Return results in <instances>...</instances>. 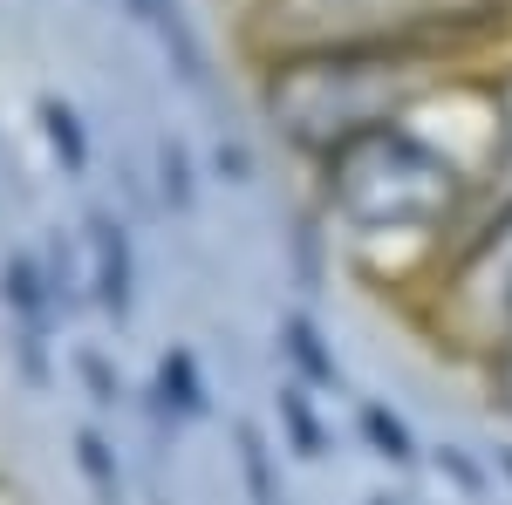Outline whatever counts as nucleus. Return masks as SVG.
<instances>
[{"label": "nucleus", "mask_w": 512, "mask_h": 505, "mask_svg": "<svg viewBox=\"0 0 512 505\" xmlns=\"http://www.w3.org/2000/svg\"><path fill=\"white\" fill-rule=\"evenodd\" d=\"M506 69V62H499ZM458 82L417 117L308 171L315 212L349 267L410 308L492 205V76Z\"/></svg>", "instance_id": "nucleus-1"}, {"label": "nucleus", "mask_w": 512, "mask_h": 505, "mask_svg": "<svg viewBox=\"0 0 512 505\" xmlns=\"http://www.w3.org/2000/svg\"><path fill=\"white\" fill-rule=\"evenodd\" d=\"M512 55H424V48H308L253 62L260 117L301 171L328 164L362 137L417 117L444 89L499 69Z\"/></svg>", "instance_id": "nucleus-2"}, {"label": "nucleus", "mask_w": 512, "mask_h": 505, "mask_svg": "<svg viewBox=\"0 0 512 505\" xmlns=\"http://www.w3.org/2000/svg\"><path fill=\"white\" fill-rule=\"evenodd\" d=\"M246 55L308 48H424V55H512V0H239Z\"/></svg>", "instance_id": "nucleus-3"}, {"label": "nucleus", "mask_w": 512, "mask_h": 505, "mask_svg": "<svg viewBox=\"0 0 512 505\" xmlns=\"http://www.w3.org/2000/svg\"><path fill=\"white\" fill-rule=\"evenodd\" d=\"M417 328L444 355H458L478 369L485 355L512 335V198L492 205L472 233L458 239V253L437 267V280L410 301Z\"/></svg>", "instance_id": "nucleus-4"}, {"label": "nucleus", "mask_w": 512, "mask_h": 505, "mask_svg": "<svg viewBox=\"0 0 512 505\" xmlns=\"http://www.w3.org/2000/svg\"><path fill=\"white\" fill-rule=\"evenodd\" d=\"M472 376H478V389L492 396V410H499V417L512 424V335H506V342H499L492 355H485V362H478Z\"/></svg>", "instance_id": "nucleus-5"}]
</instances>
